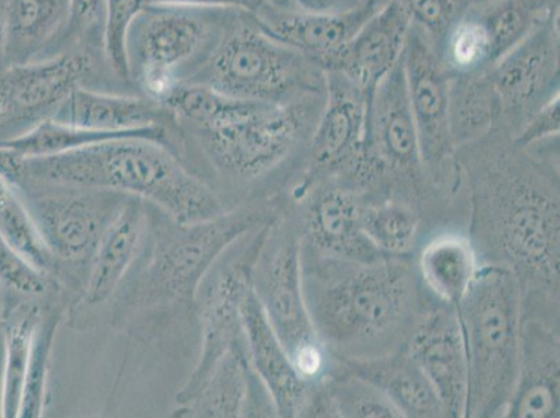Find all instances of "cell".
Segmentation results:
<instances>
[{
  "label": "cell",
  "mask_w": 560,
  "mask_h": 418,
  "mask_svg": "<svg viewBox=\"0 0 560 418\" xmlns=\"http://www.w3.org/2000/svg\"><path fill=\"white\" fill-rule=\"evenodd\" d=\"M200 80L234 100L292 104L325 93V70L269 37L257 23L238 25L203 65Z\"/></svg>",
  "instance_id": "8992f818"
},
{
  "label": "cell",
  "mask_w": 560,
  "mask_h": 418,
  "mask_svg": "<svg viewBox=\"0 0 560 418\" xmlns=\"http://www.w3.org/2000/svg\"><path fill=\"white\" fill-rule=\"evenodd\" d=\"M147 0H105L104 48L106 59L120 78H130L127 35L145 9Z\"/></svg>",
  "instance_id": "d590c367"
},
{
  "label": "cell",
  "mask_w": 560,
  "mask_h": 418,
  "mask_svg": "<svg viewBox=\"0 0 560 418\" xmlns=\"http://www.w3.org/2000/svg\"><path fill=\"white\" fill-rule=\"evenodd\" d=\"M3 300H2V280H0V317H2Z\"/></svg>",
  "instance_id": "f6af8a7d"
},
{
  "label": "cell",
  "mask_w": 560,
  "mask_h": 418,
  "mask_svg": "<svg viewBox=\"0 0 560 418\" xmlns=\"http://www.w3.org/2000/svg\"><path fill=\"white\" fill-rule=\"evenodd\" d=\"M244 338L219 361L200 394L176 410L180 417L248 416L254 380Z\"/></svg>",
  "instance_id": "484cf974"
},
{
  "label": "cell",
  "mask_w": 560,
  "mask_h": 418,
  "mask_svg": "<svg viewBox=\"0 0 560 418\" xmlns=\"http://www.w3.org/2000/svg\"><path fill=\"white\" fill-rule=\"evenodd\" d=\"M7 54H8L7 0H0V60L7 59Z\"/></svg>",
  "instance_id": "7bdbcfd3"
},
{
  "label": "cell",
  "mask_w": 560,
  "mask_h": 418,
  "mask_svg": "<svg viewBox=\"0 0 560 418\" xmlns=\"http://www.w3.org/2000/svg\"><path fill=\"white\" fill-rule=\"evenodd\" d=\"M91 70L93 59L83 53L10 63L0 73V141L14 139L54 119Z\"/></svg>",
  "instance_id": "4fadbf2b"
},
{
  "label": "cell",
  "mask_w": 560,
  "mask_h": 418,
  "mask_svg": "<svg viewBox=\"0 0 560 418\" xmlns=\"http://www.w3.org/2000/svg\"><path fill=\"white\" fill-rule=\"evenodd\" d=\"M476 2L465 9L436 44V54L451 78L486 73L495 65L492 40Z\"/></svg>",
  "instance_id": "f1b7e54d"
},
{
  "label": "cell",
  "mask_w": 560,
  "mask_h": 418,
  "mask_svg": "<svg viewBox=\"0 0 560 418\" xmlns=\"http://www.w3.org/2000/svg\"><path fill=\"white\" fill-rule=\"evenodd\" d=\"M145 229L144 207L129 198L94 249L84 295L91 307L104 304L119 287L135 262Z\"/></svg>",
  "instance_id": "cb8c5ba5"
},
{
  "label": "cell",
  "mask_w": 560,
  "mask_h": 418,
  "mask_svg": "<svg viewBox=\"0 0 560 418\" xmlns=\"http://www.w3.org/2000/svg\"><path fill=\"white\" fill-rule=\"evenodd\" d=\"M105 22V0H70L68 27L74 34L84 33Z\"/></svg>",
  "instance_id": "ab89813d"
},
{
  "label": "cell",
  "mask_w": 560,
  "mask_h": 418,
  "mask_svg": "<svg viewBox=\"0 0 560 418\" xmlns=\"http://www.w3.org/2000/svg\"><path fill=\"white\" fill-rule=\"evenodd\" d=\"M58 324L59 317H56V314L39 320L37 330H35L27 375H25L20 418L43 417L45 400H47L50 353H52Z\"/></svg>",
  "instance_id": "e575fe53"
},
{
  "label": "cell",
  "mask_w": 560,
  "mask_h": 418,
  "mask_svg": "<svg viewBox=\"0 0 560 418\" xmlns=\"http://www.w3.org/2000/svg\"><path fill=\"white\" fill-rule=\"evenodd\" d=\"M364 198L336 178L314 183L305 202L302 246L318 256L371 263L384 256L365 236Z\"/></svg>",
  "instance_id": "e0dca14e"
},
{
  "label": "cell",
  "mask_w": 560,
  "mask_h": 418,
  "mask_svg": "<svg viewBox=\"0 0 560 418\" xmlns=\"http://www.w3.org/2000/svg\"><path fill=\"white\" fill-rule=\"evenodd\" d=\"M475 4L490 34L495 63L539 23L559 12V0H477Z\"/></svg>",
  "instance_id": "4dcf8cb0"
},
{
  "label": "cell",
  "mask_w": 560,
  "mask_h": 418,
  "mask_svg": "<svg viewBox=\"0 0 560 418\" xmlns=\"http://www.w3.org/2000/svg\"><path fill=\"white\" fill-rule=\"evenodd\" d=\"M241 318L249 365L271 397L277 416L305 417L314 384L298 374L253 287L243 300Z\"/></svg>",
  "instance_id": "ffe728a7"
},
{
  "label": "cell",
  "mask_w": 560,
  "mask_h": 418,
  "mask_svg": "<svg viewBox=\"0 0 560 418\" xmlns=\"http://www.w3.org/2000/svg\"><path fill=\"white\" fill-rule=\"evenodd\" d=\"M261 207H243L207 221L179 223L158 233L151 262L137 288V303L154 305L196 298L219 258L257 229L273 222Z\"/></svg>",
  "instance_id": "52a82bcc"
},
{
  "label": "cell",
  "mask_w": 560,
  "mask_h": 418,
  "mask_svg": "<svg viewBox=\"0 0 560 418\" xmlns=\"http://www.w3.org/2000/svg\"><path fill=\"white\" fill-rule=\"evenodd\" d=\"M369 96L339 71H325V101L307 147L310 185L342 173L363 146Z\"/></svg>",
  "instance_id": "2e32d148"
},
{
  "label": "cell",
  "mask_w": 560,
  "mask_h": 418,
  "mask_svg": "<svg viewBox=\"0 0 560 418\" xmlns=\"http://www.w3.org/2000/svg\"><path fill=\"white\" fill-rule=\"evenodd\" d=\"M155 7V4H154ZM149 4L135 20L127 35L130 78L137 76L145 93L164 104L180 83L177 69L195 58L210 37V28L185 9Z\"/></svg>",
  "instance_id": "7c38bea8"
},
{
  "label": "cell",
  "mask_w": 560,
  "mask_h": 418,
  "mask_svg": "<svg viewBox=\"0 0 560 418\" xmlns=\"http://www.w3.org/2000/svg\"><path fill=\"white\" fill-rule=\"evenodd\" d=\"M0 280L23 294H40L48 287L45 274L25 262L16 249L10 246L2 233H0Z\"/></svg>",
  "instance_id": "74e56055"
},
{
  "label": "cell",
  "mask_w": 560,
  "mask_h": 418,
  "mask_svg": "<svg viewBox=\"0 0 560 418\" xmlns=\"http://www.w3.org/2000/svg\"><path fill=\"white\" fill-rule=\"evenodd\" d=\"M410 27L409 13L400 0H386L327 71H339L370 98L381 81L400 63Z\"/></svg>",
  "instance_id": "44dd1931"
},
{
  "label": "cell",
  "mask_w": 560,
  "mask_h": 418,
  "mask_svg": "<svg viewBox=\"0 0 560 418\" xmlns=\"http://www.w3.org/2000/svg\"><path fill=\"white\" fill-rule=\"evenodd\" d=\"M548 299L558 298L537 290H523L521 359L505 417H559V313L549 315L548 320L541 314Z\"/></svg>",
  "instance_id": "5bb4252c"
},
{
  "label": "cell",
  "mask_w": 560,
  "mask_h": 418,
  "mask_svg": "<svg viewBox=\"0 0 560 418\" xmlns=\"http://www.w3.org/2000/svg\"><path fill=\"white\" fill-rule=\"evenodd\" d=\"M39 320L40 313L35 305H22L14 311L4 329V365L0 396L2 417L16 418L20 415L25 375Z\"/></svg>",
  "instance_id": "1f68e13d"
},
{
  "label": "cell",
  "mask_w": 560,
  "mask_h": 418,
  "mask_svg": "<svg viewBox=\"0 0 560 418\" xmlns=\"http://www.w3.org/2000/svg\"><path fill=\"white\" fill-rule=\"evenodd\" d=\"M325 93L292 104L234 100L200 83H179L164 106L190 121L213 165L229 175L261 177L307 144Z\"/></svg>",
  "instance_id": "277c9868"
},
{
  "label": "cell",
  "mask_w": 560,
  "mask_h": 418,
  "mask_svg": "<svg viewBox=\"0 0 560 418\" xmlns=\"http://www.w3.org/2000/svg\"><path fill=\"white\" fill-rule=\"evenodd\" d=\"M328 402L330 416L342 418H400L401 413L388 396L363 376L355 375L336 363L318 382Z\"/></svg>",
  "instance_id": "d6a6232c"
},
{
  "label": "cell",
  "mask_w": 560,
  "mask_h": 418,
  "mask_svg": "<svg viewBox=\"0 0 560 418\" xmlns=\"http://www.w3.org/2000/svg\"><path fill=\"white\" fill-rule=\"evenodd\" d=\"M502 130L456 150L467 158L471 231L491 264L513 269L524 290L559 298V183Z\"/></svg>",
  "instance_id": "6da1fadb"
},
{
  "label": "cell",
  "mask_w": 560,
  "mask_h": 418,
  "mask_svg": "<svg viewBox=\"0 0 560 418\" xmlns=\"http://www.w3.org/2000/svg\"><path fill=\"white\" fill-rule=\"evenodd\" d=\"M420 222L419 209L410 202L390 197L364 198L361 225L371 244L384 256H410L419 237Z\"/></svg>",
  "instance_id": "f546056e"
},
{
  "label": "cell",
  "mask_w": 560,
  "mask_h": 418,
  "mask_svg": "<svg viewBox=\"0 0 560 418\" xmlns=\"http://www.w3.org/2000/svg\"><path fill=\"white\" fill-rule=\"evenodd\" d=\"M476 0H400L411 23L420 27L434 43H440L446 30Z\"/></svg>",
  "instance_id": "8d00e7d4"
},
{
  "label": "cell",
  "mask_w": 560,
  "mask_h": 418,
  "mask_svg": "<svg viewBox=\"0 0 560 418\" xmlns=\"http://www.w3.org/2000/svg\"><path fill=\"white\" fill-rule=\"evenodd\" d=\"M406 350L434 386L447 416L465 417L467 356L456 307L440 302L429 305Z\"/></svg>",
  "instance_id": "ac0fdd59"
},
{
  "label": "cell",
  "mask_w": 560,
  "mask_h": 418,
  "mask_svg": "<svg viewBox=\"0 0 560 418\" xmlns=\"http://www.w3.org/2000/svg\"><path fill=\"white\" fill-rule=\"evenodd\" d=\"M480 268L478 253L470 237L462 233L436 234L422 247L417 272L422 288L440 303L453 305L465 298Z\"/></svg>",
  "instance_id": "d4e9b609"
},
{
  "label": "cell",
  "mask_w": 560,
  "mask_h": 418,
  "mask_svg": "<svg viewBox=\"0 0 560 418\" xmlns=\"http://www.w3.org/2000/svg\"><path fill=\"white\" fill-rule=\"evenodd\" d=\"M20 183L125 194L155 204L179 223L223 212L210 188L190 175L167 146L150 140L115 139L63 154L24 158Z\"/></svg>",
  "instance_id": "3957f363"
},
{
  "label": "cell",
  "mask_w": 560,
  "mask_h": 418,
  "mask_svg": "<svg viewBox=\"0 0 560 418\" xmlns=\"http://www.w3.org/2000/svg\"><path fill=\"white\" fill-rule=\"evenodd\" d=\"M275 222V221H273ZM273 222L257 229L248 237L247 247L234 249V257L213 265L200 290L202 349L200 361L190 379L177 395L180 406L200 394L219 361L229 350L243 340L241 309L244 298L253 287V271ZM221 259V258H219Z\"/></svg>",
  "instance_id": "9c48e42d"
},
{
  "label": "cell",
  "mask_w": 560,
  "mask_h": 418,
  "mask_svg": "<svg viewBox=\"0 0 560 418\" xmlns=\"http://www.w3.org/2000/svg\"><path fill=\"white\" fill-rule=\"evenodd\" d=\"M456 311L467 356L465 417H505L521 359V279L505 265L480 264Z\"/></svg>",
  "instance_id": "5b68a950"
},
{
  "label": "cell",
  "mask_w": 560,
  "mask_h": 418,
  "mask_svg": "<svg viewBox=\"0 0 560 418\" xmlns=\"http://www.w3.org/2000/svg\"><path fill=\"white\" fill-rule=\"evenodd\" d=\"M70 0H7L10 63L35 60L40 50L68 24Z\"/></svg>",
  "instance_id": "4316f807"
},
{
  "label": "cell",
  "mask_w": 560,
  "mask_h": 418,
  "mask_svg": "<svg viewBox=\"0 0 560 418\" xmlns=\"http://www.w3.org/2000/svg\"><path fill=\"white\" fill-rule=\"evenodd\" d=\"M401 65L427 182L441 185L456 167L450 116L452 78L432 39L412 23Z\"/></svg>",
  "instance_id": "30bf717a"
},
{
  "label": "cell",
  "mask_w": 560,
  "mask_h": 418,
  "mask_svg": "<svg viewBox=\"0 0 560 418\" xmlns=\"http://www.w3.org/2000/svg\"><path fill=\"white\" fill-rule=\"evenodd\" d=\"M167 111V109H166ZM165 109L132 96L98 93L78 86L54 120L83 129L137 137L166 146Z\"/></svg>",
  "instance_id": "7402d4cb"
},
{
  "label": "cell",
  "mask_w": 560,
  "mask_h": 418,
  "mask_svg": "<svg viewBox=\"0 0 560 418\" xmlns=\"http://www.w3.org/2000/svg\"><path fill=\"white\" fill-rule=\"evenodd\" d=\"M302 272L314 328L334 359L369 360L405 349L429 307L409 256L354 263L302 246Z\"/></svg>",
  "instance_id": "7a4b0ae2"
},
{
  "label": "cell",
  "mask_w": 560,
  "mask_h": 418,
  "mask_svg": "<svg viewBox=\"0 0 560 418\" xmlns=\"http://www.w3.org/2000/svg\"><path fill=\"white\" fill-rule=\"evenodd\" d=\"M155 7L179 9H228L241 10V12L256 14L262 7L257 0H147Z\"/></svg>",
  "instance_id": "60d3db41"
},
{
  "label": "cell",
  "mask_w": 560,
  "mask_h": 418,
  "mask_svg": "<svg viewBox=\"0 0 560 418\" xmlns=\"http://www.w3.org/2000/svg\"><path fill=\"white\" fill-rule=\"evenodd\" d=\"M334 360L346 370L378 386L404 417H450L434 386L407 353L406 348L376 359Z\"/></svg>",
  "instance_id": "603a6c76"
},
{
  "label": "cell",
  "mask_w": 560,
  "mask_h": 418,
  "mask_svg": "<svg viewBox=\"0 0 560 418\" xmlns=\"http://www.w3.org/2000/svg\"><path fill=\"white\" fill-rule=\"evenodd\" d=\"M384 3L365 0L359 7L336 13H310L294 7L262 4L254 19L269 37L298 50L327 71L340 50Z\"/></svg>",
  "instance_id": "d6986e66"
},
{
  "label": "cell",
  "mask_w": 560,
  "mask_h": 418,
  "mask_svg": "<svg viewBox=\"0 0 560 418\" xmlns=\"http://www.w3.org/2000/svg\"><path fill=\"white\" fill-rule=\"evenodd\" d=\"M261 4H279V7H293L292 0H257Z\"/></svg>",
  "instance_id": "ee69618b"
},
{
  "label": "cell",
  "mask_w": 560,
  "mask_h": 418,
  "mask_svg": "<svg viewBox=\"0 0 560 418\" xmlns=\"http://www.w3.org/2000/svg\"><path fill=\"white\" fill-rule=\"evenodd\" d=\"M0 233L25 262L40 272L52 268V253L35 225L32 212L14 191L12 183L0 175Z\"/></svg>",
  "instance_id": "836d02e7"
},
{
  "label": "cell",
  "mask_w": 560,
  "mask_h": 418,
  "mask_svg": "<svg viewBox=\"0 0 560 418\" xmlns=\"http://www.w3.org/2000/svg\"><path fill=\"white\" fill-rule=\"evenodd\" d=\"M365 0H292L293 7L310 13H336L359 7Z\"/></svg>",
  "instance_id": "b9f144b4"
},
{
  "label": "cell",
  "mask_w": 560,
  "mask_h": 418,
  "mask_svg": "<svg viewBox=\"0 0 560 418\" xmlns=\"http://www.w3.org/2000/svg\"><path fill=\"white\" fill-rule=\"evenodd\" d=\"M450 116L456 150L483 139L497 129L501 106L488 70L466 78H452Z\"/></svg>",
  "instance_id": "83f0119b"
},
{
  "label": "cell",
  "mask_w": 560,
  "mask_h": 418,
  "mask_svg": "<svg viewBox=\"0 0 560 418\" xmlns=\"http://www.w3.org/2000/svg\"><path fill=\"white\" fill-rule=\"evenodd\" d=\"M559 95L538 109L522 129L512 137V141L524 150H534L544 142L559 141Z\"/></svg>",
  "instance_id": "f35d334b"
},
{
  "label": "cell",
  "mask_w": 560,
  "mask_h": 418,
  "mask_svg": "<svg viewBox=\"0 0 560 418\" xmlns=\"http://www.w3.org/2000/svg\"><path fill=\"white\" fill-rule=\"evenodd\" d=\"M68 191L40 194L28 202L40 236L54 257L79 262L91 254L129 196L68 187Z\"/></svg>",
  "instance_id": "9a60e30c"
},
{
  "label": "cell",
  "mask_w": 560,
  "mask_h": 418,
  "mask_svg": "<svg viewBox=\"0 0 560 418\" xmlns=\"http://www.w3.org/2000/svg\"><path fill=\"white\" fill-rule=\"evenodd\" d=\"M253 289L298 374L313 385L330 370L332 357L314 328L305 302L302 234L269 231L253 271Z\"/></svg>",
  "instance_id": "ba28073f"
},
{
  "label": "cell",
  "mask_w": 560,
  "mask_h": 418,
  "mask_svg": "<svg viewBox=\"0 0 560 418\" xmlns=\"http://www.w3.org/2000/svg\"><path fill=\"white\" fill-rule=\"evenodd\" d=\"M558 23L555 12L488 70L501 106L497 129L511 137L559 95Z\"/></svg>",
  "instance_id": "8fae6325"
}]
</instances>
